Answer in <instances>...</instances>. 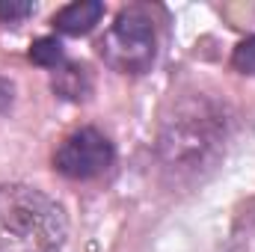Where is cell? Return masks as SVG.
I'll return each instance as SVG.
<instances>
[{
  "mask_svg": "<svg viewBox=\"0 0 255 252\" xmlns=\"http://www.w3.org/2000/svg\"><path fill=\"white\" fill-rule=\"evenodd\" d=\"M54 172L68 181H95L116 163V142L95 125H83L65 133L54 148Z\"/></svg>",
  "mask_w": 255,
  "mask_h": 252,
  "instance_id": "obj_4",
  "label": "cell"
},
{
  "mask_svg": "<svg viewBox=\"0 0 255 252\" xmlns=\"http://www.w3.org/2000/svg\"><path fill=\"white\" fill-rule=\"evenodd\" d=\"M36 15L33 0H0V27H18Z\"/></svg>",
  "mask_w": 255,
  "mask_h": 252,
  "instance_id": "obj_8",
  "label": "cell"
},
{
  "mask_svg": "<svg viewBox=\"0 0 255 252\" xmlns=\"http://www.w3.org/2000/svg\"><path fill=\"white\" fill-rule=\"evenodd\" d=\"M27 60L33 65H39V68L57 71L68 60L65 57V48H63V39L60 36H39V39H33V45L27 51Z\"/></svg>",
  "mask_w": 255,
  "mask_h": 252,
  "instance_id": "obj_7",
  "label": "cell"
},
{
  "mask_svg": "<svg viewBox=\"0 0 255 252\" xmlns=\"http://www.w3.org/2000/svg\"><path fill=\"white\" fill-rule=\"evenodd\" d=\"M229 142V113L220 101L187 92L172 98L166 113L160 116L157 136H154V154L166 178L175 184L202 181L205 172H211Z\"/></svg>",
  "mask_w": 255,
  "mask_h": 252,
  "instance_id": "obj_1",
  "label": "cell"
},
{
  "mask_svg": "<svg viewBox=\"0 0 255 252\" xmlns=\"http://www.w3.org/2000/svg\"><path fill=\"white\" fill-rule=\"evenodd\" d=\"M51 92L68 104H86L95 92V77L89 65L65 60L57 71H51Z\"/></svg>",
  "mask_w": 255,
  "mask_h": 252,
  "instance_id": "obj_6",
  "label": "cell"
},
{
  "mask_svg": "<svg viewBox=\"0 0 255 252\" xmlns=\"http://www.w3.org/2000/svg\"><path fill=\"white\" fill-rule=\"evenodd\" d=\"M104 12H107V6L101 0H74V3H65L63 9L54 12L51 27L57 36L80 39V36H89L101 24Z\"/></svg>",
  "mask_w": 255,
  "mask_h": 252,
  "instance_id": "obj_5",
  "label": "cell"
},
{
  "mask_svg": "<svg viewBox=\"0 0 255 252\" xmlns=\"http://www.w3.org/2000/svg\"><path fill=\"white\" fill-rule=\"evenodd\" d=\"M95 54L116 74L142 77L157 60V21L148 6H125L113 24L98 36Z\"/></svg>",
  "mask_w": 255,
  "mask_h": 252,
  "instance_id": "obj_3",
  "label": "cell"
},
{
  "mask_svg": "<svg viewBox=\"0 0 255 252\" xmlns=\"http://www.w3.org/2000/svg\"><path fill=\"white\" fill-rule=\"evenodd\" d=\"M229 63H232V68H235L238 74H244V77H255V33L253 36H247V39H241V42L235 45Z\"/></svg>",
  "mask_w": 255,
  "mask_h": 252,
  "instance_id": "obj_9",
  "label": "cell"
},
{
  "mask_svg": "<svg viewBox=\"0 0 255 252\" xmlns=\"http://www.w3.org/2000/svg\"><path fill=\"white\" fill-rule=\"evenodd\" d=\"M68 241L65 208L42 187L0 184V252H63Z\"/></svg>",
  "mask_w": 255,
  "mask_h": 252,
  "instance_id": "obj_2",
  "label": "cell"
},
{
  "mask_svg": "<svg viewBox=\"0 0 255 252\" xmlns=\"http://www.w3.org/2000/svg\"><path fill=\"white\" fill-rule=\"evenodd\" d=\"M12 104H15V83H12L6 74H0V116L9 113Z\"/></svg>",
  "mask_w": 255,
  "mask_h": 252,
  "instance_id": "obj_10",
  "label": "cell"
}]
</instances>
